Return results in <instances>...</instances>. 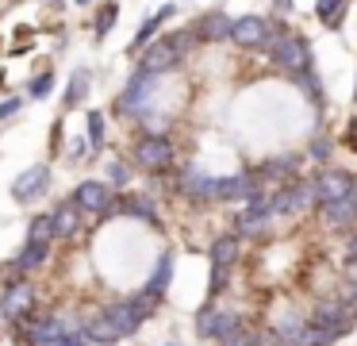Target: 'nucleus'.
Masks as SVG:
<instances>
[{"instance_id":"obj_1","label":"nucleus","mask_w":357,"mask_h":346,"mask_svg":"<svg viewBox=\"0 0 357 346\" xmlns=\"http://www.w3.org/2000/svg\"><path fill=\"white\" fill-rule=\"evenodd\" d=\"M280 38V27H273L261 15H242V20L231 23V43L242 46V50H273Z\"/></svg>"},{"instance_id":"obj_2","label":"nucleus","mask_w":357,"mask_h":346,"mask_svg":"<svg viewBox=\"0 0 357 346\" xmlns=\"http://www.w3.org/2000/svg\"><path fill=\"white\" fill-rule=\"evenodd\" d=\"M273 66L284 69V73L303 77V73L311 69V46H307V38H300V35H280L277 46H273Z\"/></svg>"},{"instance_id":"obj_3","label":"nucleus","mask_w":357,"mask_h":346,"mask_svg":"<svg viewBox=\"0 0 357 346\" xmlns=\"http://www.w3.org/2000/svg\"><path fill=\"white\" fill-rule=\"evenodd\" d=\"M307 323H315V327H331L334 335H349V331L357 327V319H354V312H349V304L342 296H326V300H319L315 308H311V319Z\"/></svg>"},{"instance_id":"obj_4","label":"nucleus","mask_w":357,"mask_h":346,"mask_svg":"<svg viewBox=\"0 0 357 346\" xmlns=\"http://www.w3.org/2000/svg\"><path fill=\"white\" fill-rule=\"evenodd\" d=\"M311 204H319L315 181H296L288 189H277V196H269V212L273 215H300Z\"/></svg>"},{"instance_id":"obj_5","label":"nucleus","mask_w":357,"mask_h":346,"mask_svg":"<svg viewBox=\"0 0 357 346\" xmlns=\"http://www.w3.org/2000/svg\"><path fill=\"white\" fill-rule=\"evenodd\" d=\"M135 166L146 173H165L173 166V143L165 135H146L135 146Z\"/></svg>"},{"instance_id":"obj_6","label":"nucleus","mask_w":357,"mask_h":346,"mask_svg":"<svg viewBox=\"0 0 357 346\" xmlns=\"http://www.w3.org/2000/svg\"><path fill=\"white\" fill-rule=\"evenodd\" d=\"M185 58V54L177 50V43H173L169 35L165 38H158V43H150V46H142V54H139V69L142 73H150V77H158V73H169L177 62Z\"/></svg>"},{"instance_id":"obj_7","label":"nucleus","mask_w":357,"mask_h":346,"mask_svg":"<svg viewBox=\"0 0 357 346\" xmlns=\"http://www.w3.org/2000/svg\"><path fill=\"white\" fill-rule=\"evenodd\" d=\"M150 96H154V77L150 73H135L131 81H127V89H123V96H119V115H142L150 108Z\"/></svg>"},{"instance_id":"obj_8","label":"nucleus","mask_w":357,"mask_h":346,"mask_svg":"<svg viewBox=\"0 0 357 346\" xmlns=\"http://www.w3.org/2000/svg\"><path fill=\"white\" fill-rule=\"evenodd\" d=\"M31 308H35V284L31 281L8 284V289H4V296H0V315H4V319H12V323L27 319V315H31Z\"/></svg>"},{"instance_id":"obj_9","label":"nucleus","mask_w":357,"mask_h":346,"mask_svg":"<svg viewBox=\"0 0 357 346\" xmlns=\"http://www.w3.org/2000/svg\"><path fill=\"white\" fill-rule=\"evenodd\" d=\"M47 189H50V166H31L12 181V196L20 204H31V200L47 196Z\"/></svg>"},{"instance_id":"obj_10","label":"nucleus","mask_w":357,"mask_h":346,"mask_svg":"<svg viewBox=\"0 0 357 346\" xmlns=\"http://www.w3.org/2000/svg\"><path fill=\"white\" fill-rule=\"evenodd\" d=\"M112 185L104 181H81L77 192H73V204L81 208V212H93V215H108L112 212Z\"/></svg>"},{"instance_id":"obj_11","label":"nucleus","mask_w":357,"mask_h":346,"mask_svg":"<svg viewBox=\"0 0 357 346\" xmlns=\"http://www.w3.org/2000/svg\"><path fill=\"white\" fill-rule=\"evenodd\" d=\"M238 323L242 319L234 312H215V308H204V312L196 315V335H200V338H219V343H223V338L231 335Z\"/></svg>"},{"instance_id":"obj_12","label":"nucleus","mask_w":357,"mask_h":346,"mask_svg":"<svg viewBox=\"0 0 357 346\" xmlns=\"http://www.w3.org/2000/svg\"><path fill=\"white\" fill-rule=\"evenodd\" d=\"M319 212H323V223H326V227H334V231L354 227V223H357V189L349 192V196H342V200H323Z\"/></svg>"},{"instance_id":"obj_13","label":"nucleus","mask_w":357,"mask_h":346,"mask_svg":"<svg viewBox=\"0 0 357 346\" xmlns=\"http://www.w3.org/2000/svg\"><path fill=\"white\" fill-rule=\"evenodd\" d=\"M257 189L254 173H231V177H211V200H246Z\"/></svg>"},{"instance_id":"obj_14","label":"nucleus","mask_w":357,"mask_h":346,"mask_svg":"<svg viewBox=\"0 0 357 346\" xmlns=\"http://www.w3.org/2000/svg\"><path fill=\"white\" fill-rule=\"evenodd\" d=\"M231 15L227 12H208L192 23V35L196 43H231Z\"/></svg>"},{"instance_id":"obj_15","label":"nucleus","mask_w":357,"mask_h":346,"mask_svg":"<svg viewBox=\"0 0 357 346\" xmlns=\"http://www.w3.org/2000/svg\"><path fill=\"white\" fill-rule=\"evenodd\" d=\"M354 189H357V181L346 173V169H323V173L315 177L319 204H323V200H342V196H349Z\"/></svg>"},{"instance_id":"obj_16","label":"nucleus","mask_w":357,"mask_h":346,"mask_svg":"<svg viewBox=\"0 0 357 346\" xmlns=\"http://www.w3.org/2000/svg\"><path fill=\"white\" fill-rule=\"evenodd\" d=\"M112 208H116L119 215H135V219H146V223H154L158 227V208H154V196H146V192H135V196H127V200H112Z\"/></svg>"},{"instance_id":"obj_17","label":"nucleus","mask_w":357,"mask_h":346,"mask_svg":"<svg viewBox=\"0 0 357 346\" xmlns=\"http://www.w3.org/2000/svg\"><path fill=\"white\" fill-rule=\"evenodd\" d=\"M50 219H54V238H73L81 231V208L73 200H66L50 212Z\"/></svg>"},{"instance_id":"obj_18","label":"nucleus","mask_w":357,"mask_h":346,"mask_svg":"<svg viewBox=\"0 0 357 346\" xmlns=\"http://www.w3.org/2000/svg\"><path fill=\"white\" fill-rule=\"evenodd\" d=\"M238 254H242V238H238V235H219L215 243H211L208 258H211V266L231 269L234 261H238Z\"/></svg>"},{"instance_id":"obj_19","label":"nucleus","mask_w":357,"mask_h":346,"mask_svg":"<svg viewBox=\"0 0 357 346\" xmlns=\"http://www.w3.org/2000/svg\"><path fill=\"white\" fill-rule=\"evenodd\" d=\"M181 192H185L188 200H211V177L204 173L200 166H188L185 173H181Z\"/></svg>"},{"instance_id":"obj_20","label":"nucleus","mask_w":357,"mask_h":346,"mask_svg":"<svg viewBox=\"0 0 357 346\" xmlns=\"http://www.w3.org/2000/svg\"><path fill=\"white\" fill-rule=\"evenodd\" d=\"M173 15H177V4H162V8H158V12L139 27V35H135V43H131V54H142V46H150V35H154L162 23H169Z\"/></svg>"},{"instance_id":"obj_21","label":"nucleus","mask_w":357,"mask_h":346,"mask_svg":"<svg viewBox=\"0 0 357 346\" xmlns=\"http://www.w3.org/2000/svg\"><path fill=\"white\" fill-rule=\"evenodd\" d=\"M62 335H66L62 315H43V319H31V343L50 346V343H58Z\"/></svg>"},{"instance_id":"obj_22","label":"nucleus","mask_w":357,"mask_h":346,"mask_svg":"<svg viewBox=\"0 0 357 346\" xmlns=\"http://www.w3.org/2000/svg\"><path fill=\"white\" fill-rule=\"evenodd\" d=\"M85 338H93V343H100V346H112V343H119V327L108 319V312H100V315H93V319L85 323Z\"/></svg>"},{"instance_id":"obj_23","label":"nucleus","mask_w":357,"mask_h":346,"mask_svg":"<svg viewBox=\"0 0 357 346\" xmlns=\"http://www.w3.org/2000/svg\"><path fill=\"white\" fill-rule=\"evenodd\" d=\"M108 319H112V323H116V327H119V335H123V338H131L135 331L142 327V319H139V315H135L131 300H116V304L108 308Z\"/></svg>"},{"instance_id":"obj_24","label":"nucleus","mask_w":357,"mask_h":346,"mask_svg":"<svg viewBox=\"0 0 357 346\" xmlns=\"http://www.w3.org/2000/svg\"><path fill=\"white\" fill-rule=\"evenodd\" d=\"M169 281H173V258H169V254H162V258H158V269L150 273V281H146V292L162 296V292L169 289Z\"/></svg>"},{"instance_id":"obj_25","label":"nucleus","mask_w":357,"mask_h":346,"mask_svg":"<svg viewBox=\"0 0 357 346\" xmlns=\"http://www.w3.org/2000/svg\"><path fill=\"white\" fill-rule=\"evenodd\" d=\"M47 250H50V246H39V243H24V250H20V258H16L20 273H31V269H39L43 261H47Z\"/></svg>"},{"instance_id":"obj_26","label":"nucleus","mask_w":357,"mask_h":346,"mask_svg":"<svg viewBox=\"0 0 357 346\" xmlns=\"http://www.w3.org/2000/svg\"><path fill=\"white\" fill-rule=\"evenodd\" d=\"M85 92H89V69H73V77H70V89H66L62 104H66V108L81 104V100H85Z\"/></svg>"},{"instance_id":"obj_27","label":"nucleus","mask_w":357,"mask_h":346,"mask_svg":"<svg viewBox=\"0 0 357 346\" xmlns=\"http://www.w3.org/2000/svg\"><path fill=\"white\" fill-rule=\"evenodd\" d=\"M50 238H54V219H50V215H35L31 227H27V243L50 246Z\"/></svg>"},{"instance_id":"obj_28","label":"nucleus","mask_w":357,"mask_h":346,"mask_svg":"<svg viewBox=\"0 0 357 346\" xmlns=\"http://www.w3.org/2000/svg\"><path fill=\"white\" fill-rule=\"evenodd\" d=\"M85 146H89V154H100L104 150V115L100 112H89V135H85Z\"/></svg>"},{"instance_id":"obj_29","label":"nucleus","mask_w":357,"mask_h":346,"mask_svg":"<svg viewBox=\"0 0 357 346\" xmlns=\"http://www.w3.org/2000/svg\"><path fill=\"white\" fill-rule=\"evenodd\" d=\"M331 343H338V335H334L331 327H315V323H307V331L300 335L296 346H331Z\"/></svg>"},{"instance_id":"obj_30","label":"nucleus","mask_w":357,"mask_h":346,"mask_svg":"<svg viewBox=\"0 0 357 346\" xmlns=\"http://www.w3.org/2000/svg\"><path fill=\"white\" fill-rule=\"evenodd\" d=\"M116 20H119V4H104L100 12H96V23H93V35H96V38H108V31L116 27Z\"/></svg>"},{"instance_id":"obj_31","label":"nucleus","mask_w":357,"mask_h":346,"mask_svg":"<svg viewBox=\"0 0 357 346\" xmlns=\"http://www.w3.org/2000/svg\"><path fill=\"white\" fill-rule=\"evenodd\" d=\"M342 4H346V0H319L315 4V12H319V20L326 23V27H342Z\"/></svg>"},{"instance_id":"obj_32","label":"nucleus","mask_w":357,"mask_h":346,"mask_svg":"<svg viewBox=\"0 0 357 346\" xmlns=\"http://www.w3.org/2000/svg\"><path fill=\"white\" fill-rule=\"evenodd\" d=\"M127 300H131V308H135V315H139V319H142V323H146V319H150V315H154V312H158V300H162V296H154V292H146V289H142V292H139V296H127Z\"/></svg>"},{"instance_id":"obj_33","label":"nucleus","mask_w":357,"mask_h":346,"mask_svg":"<svg viewBox=\"0 0 357 346\" xmlns=\"http://www.w3.org/2000/svg\"><path fill=\"white\" fill-rule=\"evenodd\" d=\"M307 331V319H300V315H284L277 327V335L284 338V343H300V335Z\"/></svg>"},{"instance_id":"obj_34","label":"nucleus","mask_w":357,"mask_h":346,"mask_svg":"<svg viewBox=\"0 0 357 346\" xmlns=\"http://www.w3.org/2000/svg\"><path fill=\"white\" fill-rule=\"evenodd\" d=\"M223 346H257V331H250V327H242V323H238V327L223 338Z\"/></svg>"},{"instance_id":"obj_35","label":"nucleus","mask_w":357,"mask_h":346,"mask_svg":"<svg viewBox=\"0 0 357 346\" xmlns=\"http://www.w3.org/2000/svg\"><path fill=\"white\" fill-rule=\"evenodd\" d=\"M50 89H54V73H39V77H35L31 85H27V92H31L35 100H43V96H47V92H50Z\"/></svg>"},{"instance_id":"obj_36","label":"nucleus","mask_w":357,"mask_h":346,"mask_svg":"<svg viewBox=\"0 0 357 346\" xmlns=\"http://www.w3.org/2000/svg\"><path fill=\"white\" fill-rule=\"evenodd\" d=\"M127 181H131V166H123V161H112V166H108V185L123 189Z\"/></svg>"},{"instance_id":"obj_37","label":"nucleus","mask_w":357,"mask_h":346,"mask_svg":"<svg viewBox=\"0 0 357 346\" xmlns=\"http://www.w3.org/2000/svg\"><path fill=\"white\" fill-rule=\"evenodd\" d=\"M173 43H177V50L181 54H185V50H192V46H200V43H196V35H192V27H185V31H173Z\"/></svg>"},{"instance_id":"obj_38","label":"nucleus","mask_w":357,"mask_h":346,"mask_svg":"<svg viewBox=\"0 0 357 346\" xmlns=\"http://www.w3.org/2000/svg\"><path fill=\"white\" fill-rule=\"evenodd\" d=\"M300 89H303V92H311V100H315V104L323 100V85H319V77L311 73V69H307V77H300Z\"/></svg>"},{"instance_id":"obj_39","label":"nucleus","mask_w":357,"mask_h":346,"mask_svg":"<svg viewBox=\"0 0 357 346\" xmlns=\"http://www.w3.org/2000/svg\"><path fill=\"white\" fill-rule=\"evenodd\" d=\"M208 292H211V296H219V292H227V269L211 266V281H208Z\"/></svg>"},{"instance_id":"obj_40","label":"nucleus","mask_w":357,"mask_h":346,"mask_svg":"<svg viewBox=\"0 0 357 346\" xmlns=\"http://www.w3.org/2000/svg\"><path fill=\"white\" fill-rule=\"evenodd\" d=\"M24 108V100H16V96H8V100H0V120H12V115Z\"/></svg>"},{"instance_id":"obj_41","label":"nucleus","mask_w":357,"mask_h":346,"mask_svg":"<svg viewBox=\"0 0 357 346\" xmlns=\"http://www.w3.org/2000/svg\"><path fill=\"white\" fill-rule=\"evenodd\" d=\"M257 346H296V343H284L277 331H265V335H257Z\"/></svg>"},{"instance_id":"obj_42","label":"nucleus","mask_w":357,"mask_h":346,"mask_svg":"<svg viewBox=\"0 0 357 346\" xmlns=\"http://www.w3.org/2000/svg\"><path fill=\"white\" fill-rule=\"evenodd\" d=\"M326 154H331V143H326V138H315V143H311V158H319V161H323Z\"/></svg>"},{"instance_id":"obj_43","label":"nucleus","mask_w":357,"mask_h":346,"mask_svg":"<svg viewBox=\"0 0 357 346\" xmlns=\"http://www.w3.org/2000/svg\"><path fill=\"white\" fill-rule=\"evenodd\" d=\"M342 300L349 304V312L357 315V284H346V292H342Z\"/></svg>"},{"instance_id":"obj_44","label":"nucleus","mask_w":357,"mask_h":346,"mask_svg":"<svg viewBox=\"0 0 357 346\" xmlns=\"http://www.w3.org/2000/svg\"><path fill=\"white\" fill-rule=\"evenodd\" d=\"M50 346H85V338L81 335H62L58 343H50Z\"/></svg>"},{"instance_id":"obj_45","label":"nucleus","mask_w":357,"mask_h":346,"mask_svg":"<svg viewBox=\"0 0 357 346\" xmlns=\"http://www.w3.org/2000/svg\"><path fill=\"white\" fill-rule=\"evenodd\" d=\"M346 277H349V284H357V261L354 258L346 261Z\"/></svg>"},{"instance_id":"obj_46","label":"nucleus","mask_w":357,"mask_h":346,"mask_svg":"<svg viewBox=\"0 0 357 346\" xmlns=\"http://www.w3.org/2000/svg\"><path fill=\"white\" fill-rule=\"evenodd\" d=\"M349 258H354V261H357V235H354V238H349Z\"/></svg>"},{"instance_id":"obj_47","label":"nucleus","mask_w":357,"mask_h":346,"mask_svg":"<svg viewBox=\"0 0 357 346\" xmlns=\"http://www.w3.org/2000/svg\"><path fill=\"white\" fill-rule=\"evenodd\" d=\"M354 96H357V89H354Z\"/></svg>"},{"instance_id":"obj_48","label":"nucleus","mask_w":357,"mask_h":346,"mask_svg":"<svg viewBox=\"0 0 357 346\" xmlns=\"http://www.w3.org/2000/svg\"><path fill=\"white\" fill-rule=\"evenodd\" d=\"M354 131H357V127H354Z\"/></svg>"}]
</instances>
